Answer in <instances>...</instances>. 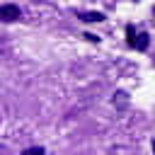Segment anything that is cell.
I'll return each mask as SVG.
<instances>
[{
	"mask_svg": "<svg viewBox=\"0 0 155 155\" xmlns=\"http://www.w3.org/2000/svg\"><path fill=\"white\" fill-rule=\"evenodd\" d=\"M22 19V10H19V5H15V2H5V5H0V22H19Z\"/></svg>",
	"mask_w": 155,
	"mask_h": 155,
	"instance_id": "1",
	"label": "cell"
},
{
	"mask_svg": "<svg viewBox=\"0 0 155 155\" xmlns=\"http://www.w3.org/2000/svg\"><path fill=\"white\" fill-rule=\"evenodd\" d=\"M75 15H78V19H82V22H104V19H107L104 12H78V10H75Z\"/></svg>",
	"mask_w": 155,
	"mask_h": 155,
	"instance_id": "2",
	"label": "cell"
},
{
	"mask_svg": "<svg viewBox=\"0 0 155 155\" xmlns=\"http://www.w3.org/2000/svg\"><path fill=\"white\" fill-rule=\"evenodd\" d=\"M148 46H150V36H148L145 31H140V34H138V36L133 39V46H131V48H138V51H145Z\"/></svg>",
	"mask_w": 155,
	"mask_h": 155,
	"instance_id": "3",
	"label": "cell"
},
{
	"mask_svg": "<svg viewBox=\"0 0 155 155\" xmlns=\"http://www.w3.org/2000/svg\"><path fill=\"white\" fill-rule=\"evenodd\" d=\"M44 153H46V150H44L41 145H34V148H24V150H22V155H44Z\"/></svg>",
	"mask_w": 155,
	"mask_h": 155,
	"instance_id": "4",
	"label": "cell"
},
{
	"mask_svg": "<svg viewBox=\"0 0 155 155\" xmlns=\"http://www.w3.org/2000/svg\"><path fill=\"white\" fill-rule=\"evenodd\" d=\"M126 36H128V46H133V39H136V31H133V24L126 27Z\"/></svg>",
	"mask_w": 155,
	"mask_h": 155,
	"instance_id": "5",
	"label": "cell"
},
{
	"mask_svg": "<svg viewBox=\"0 0 155 155\" xmlns=\"http://www.w3.org/2000/svg\"><path fill=\"white\" fill-rule=\"evenodd\" d=\"M85 39H87V41H92V44H97V41H99V36H94V34H85Z\"/></svg>",
	"mask_w": 155,
	"mask_h": 155,
	"instance_id": "6",
	"label": "cell"
},
{
	"mask_svg": "<svg viewBox=\"0 0 155 155\" xmlns=\"http://www.w3.org/2000/svg\"><path fill=\"white\" fill-rule=\"evenodd\" d=\"M153 155H155V138H153Z\"/></svg>",
	"mask_w": 155,
	"mask_h": 155,
	"instance_id": "7",
	"label": "cell"
},
{
	"mask_svg": "<svg viewBox=\"0 0 155 155\" xmlns=\"http://www.w3.org/2000/svg\"><path fill=\"white\" fill-rule=\"evenodd\" d=\"M153 15H155V10H153Z\"/></svg>",
	"mask_w": 155,
	"mask_h": 155,
	"instance_id": "8",
	"label": "cell"
}]
</instances>
